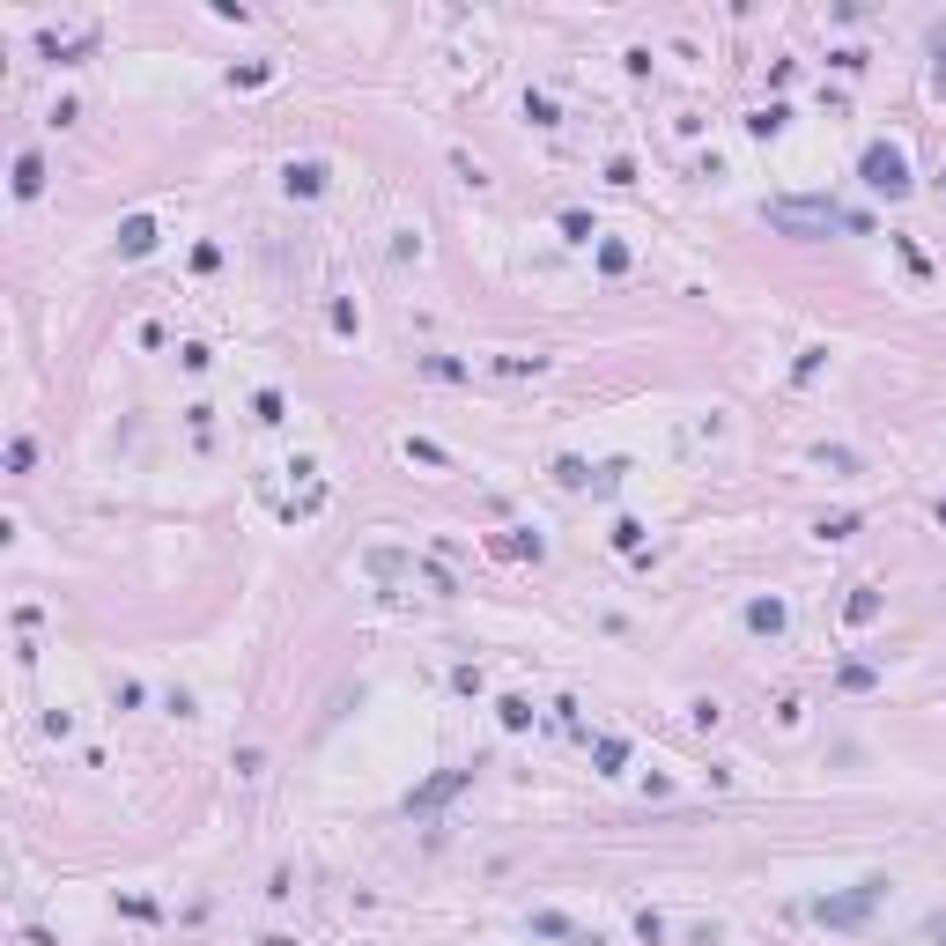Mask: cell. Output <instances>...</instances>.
I'll return each mask as SVG.
<instances>
[{"label": "cell", "instance_id": "4", "mask_svg": "<svg viewBox=\"0 0 946 946\" xmlns=\"http://www.w3.org/2000/svg\"><path fill=\"white\" fill-rule=\"evenodd\" d=\"M466 784H473V769H437L429 784H414V791H407V813H414V821H429V813H444Z\"/></svg>", "mask_w": 946, "mask_h": 946}, {"label": "cell", "instance_id": "30", "mask_svg": "<svg viewBox=\"0 0 946 946\" xmlns=\"http://www.w3.org/2000/svg\"><path fill=\"white\" fill-rule=\"evenodd\" d=\"M252 414H259V422H281V392H274V385L252 392Z\"/></svg>", "mask_w": 946, "mask_h": 946}, {"label": "cell", "instance_id": "6", "mask_svg": "<svg viewBox=\"0 0 946 946\" xmlns=\"http://www.w3.org/2000/svg\"><path fill=\"white\" fill-rule=\"evenodd\" d=\"M156 252V215H126L119 222V259H148Z\"/></svg>", "mask_w": 946, "mask_h": 946}, {"label": "cell", "instance_id": "28", "mask_svg": "<svg viewBox=\"0 0 946 946\" xmlns=\"http://www.w3.org/2000/svg\"><path fill=\"white\" fill-rule=\"evenodd\" d=\"M813 533H821V540H850V533H858V518H850V510H843V518H821V525H813Z\"/></svg>", "mask_w": 946, "mask_h": 946}, {"label": "cell", "instance_id": "23", "mask_svg": "<svg viewBox=\"0 0 946 946\" xmlns=\"http://www.w3.org/2000/svg\"><path fill=\"white\" fill-rule=\"evenodd\" d=\"M850 621H858V629H865V621H880V592H850V607H843Z\"/></svg>", "mask_w": 946, "mask_h": 946}, {"label": "cell", "instance_id": "21", "mask_svg": "<svg viewBox=\"0 0 946 946\" xmlns=\"http://www.w3.org/2000/svg\"><path fill=\"white\" fill-rule=\"evenodd\" d=\"M614 547H621V555H636V562H643V525H636V518H614Z\"/></svg>", "mask_w": 946, "mask_h": 946}, {"label": "cell", "instance_id": "1", "mask_svg": "<svg viewBox=\"0 0 946 946\" xmlns=\"http://www.w3.org/2000/svg\"><path fill=\"white\" fill-rule=\"evenodd\" d=\"M762 222L777 237H828V230H850V237H865L873 222L865 215H850V207H836L828 193H784V200H769L762 207Z\"/></svg>", "mask_w": 946, "mask_h": 946}, {"label": "cell", "instance_id": "10", "mask_svg": "<svg viewBox=\"0 0 946 946\" xmlns=\"http://www.w3.org/2000/svg\"><path fill=\"white\" fill-rule=\"evenodd\" d=\"M836 688H843V695H873V688H880V673L865 666V658H843V666H836Z\"/></svg>", "mask_w": 946, "mask_h": 946}, {"label": "cell", "instance_id": "8", "mask_svg": "<svg viewBox=\"0 0 946 946\" xmlns=\"http://www.w3.org/2000/svg\"><path fill=\"white\" fill-rule=\"evenodd\" d=\"M8 185H15V200H37V193H45V156H37V148H23Z\"/></svg>", "mask_w": 946, "mask_h": 946}, {"label": "cell", "instance_id": "20", "mask_svg": "<svg viewBox=\"0 0 946 946\" xmlns=\"http://www.w3.org/2000/svg\"><path fill=\"white\" fill-rule=\"evenodd\" d=\"M533 932H540V939H577V924L562 917V910H540V917H533Z\"/></svg>", "mask_w": 946, "mask_h": 946}, {"label": "cell", "instance_id": "12", "mask_svg": "<svg viewBox=\"0 0 946 946\" xmlns=\"http://www.w3.org/2000/svg\"><path fill=\"white\" fill-rule=\"evenodd\" d=\"M592 762H599V777H621V762H629V740H621V732H607V740L592 747Z\"/></svg>", "mask_w": 946, "mask_h": 946}, {"label": "cell", "instance_id": "25", "mask_svg": "<svg viewBox=\"0 0 946 946\" xmlns=\"http://www.w3.org/2000/svg\"><path fill=\"white\" fill-rule=\"evenodd\" d=\"M525 119H533V126H555L562 111H555V97H540V89H533V97H525Z\"/></svg>", "mask_w": 946, "mask_h": 946}, {"label": "cell", "instance_id": "15", "mask_svg": "<svg viewBox=\"0 0 946 946\" xmlns=\"http://www.w3.org/2000/svg\"><path fill=\"white\" fill-rule=\"evenodd\" d=\"M496 717H503V732H525V725H533V703H525V695H503Z\"/></svg>", "mask_w": 946, "mask_h": 946}, {"label": "cell", "instance_id": "14", "mask_svg": "<svg viewBox=\"0 0 946 946\" xmlns=\"http://www.w3.org/2000/svg\"><path fill=\"white\" fill-rule=\"evenodd\" d=\"M813 466H828L836 481H850V473H858V451H843V444H821V451H813Z\"/></svg>", "mask_w": 946, "mask_h": 946}, {"label": "cell", "instance_id": "18", "mask_svg": "<svg viewBox=\"0 0 946 946\" xmlns=\"http://www.w3.org/2000/svg\"><path fill=\"white\" fill-rule=\"evenodd\" d=\"M267 82H274V60H252V67L230 74V89H267Z\"/></svg>", "mask_w": 946, "mask_h": 946}, {"label": "cell", "instance_id": "35", "mask_svg": "<svg viewBox=\"0 0 946 946\" xmlns=\"http://www.w3.org/2000/svg\"><path fill=\"white\" fill-rule=\"evenodd\" d=\"M939 525H946V496H939Z\"/></svg>", "mask_w": 946, "mask_h": 946}, {"label": "cell", "instance_id": "7", "mask_svg": "<svg viewBox=\"0 0 946 946\" xmlns=\"http://www.w3.org/2000/svg\"><path fill=\"white\" fill-rule=\"evenodd\" d=\"M281 193H289V200H318V193H326V163H289V170H281Z\"/></svg>", "mask_w": 946, "mask_h": 946}, {"label": "cell", "instance_id": "3", "mask_svg": "<svg viewBox=\"0 0 946 946\" xmlns=\"http://www.w3.org/2000/svg\"><path fill=\"white\" fill-rule=\"evenodd\" d=\"M858 178L873 185V193H887V200H910V156H902L895 141H865V156H858Z\"/></svg>", "mask_w": 946, "mask_h": 946}, {"label": "cell", "instance_id": "19", "mask_svg": "<svg viewBox=\"0 0 946 946\" xmlns=\"http://www.w3.org/2000/svg\"><path fill=\"white\" fill-rule=\"evenodd\" d=\"M496 370H503V377H540L547 355H496Z\"/></svg>", "mask_w": 946, "mask_h": 946}, {"label": "cell", "instance_id": "31", "mask_svg": "<svg viewBox=\"0 0 946 946\" xmlns=\"http://www.w3.org/2000/svg\"><path fill=\"white\" fill-rule=\"evenodd\" d=\"M407 459H422V466H444V444H429V437H407Z\"/></svg>", "mask_w": 946, "mask_h": 946}, {"label": "cell", "instance_id": "2", "mask_svg": "<svg viewBox=\"0 0 946 946\" xmlns=\"http://www.w3.org/2000/svg\"><path fill=\"white\" fill-rule=\"evenodd\" d=\"M880 902H887V880L873 873V880L843 887V895H821V902H813V924H828V932H858V924L873 917Z\"/></svg>", "mask_w": 946, "mask_h": 946}, {"label": "cell", "instance_id": "24", "mask_svg": "<svg viewBox=\"0 0 946 946\" xmlns=\"http://www.w3.org/2000/svg\"><path fill=\"white\" fill-rule=\"evenodd\" d=\"M555 481L562 488H592V466H584V459H555Z\"/></svg>", "mask_w": 946, "mask_h": 946}, {"label": "cell", "instance_id": "26", "mask_svg": "<svg viewBox=\"0 0 946 946\" xmlns=\"http://www.w3.org/2000/svg\"><path fill=\"white\" fill-rule=\"evenodd\" d=\"M636 939L658 946V939H666V917H658V910H636Z\"/></svg>", "mask_w": 946, "mask_h": 946}, {"label": "cell", "instance_id": "33", "mask_svg": "<svg viewBox=\"0 0 946 946\" xmlns=\"http://www.w3.org/2000/svg\"><path fill=\"white\" fill-rule=\"evenodd\" d=\"M932 89H939V97H946V60H939V67H932Z\"/></svg>", "mask_w": 946, "mask_h": 946}, {"label": "cell", "instance_id": "9", "mask_svg": "<svg viewBox=\"0 0 946 946\" xmlns=\"http://www.w3.org/2000/svg\"><path fill=\"white\" fill-rule=\"evenodd\" d=\"M784 126H791V104H762V111H747V134H754V141H777Z\"/></svg>", "mask_w": 946, "mask_h": 946}, {"label": "cell", "instance_id": "5", "mask_svg": "<svg viewBox=\"0 0 946 946\" xmlns=\"http://www.w3.org/2000/svg\"><path fill=\"white\" fill-rule=\"evenodd\" d=\"M747 629H754V636H784V629H791V607H784L777 592H769V599H747Z\"/></svg>", "mask_w": 946, "mask_h": 946}, {"label": "cell", "instance_id": "13", "mask_svg": "<svg viewBox=\"0 0 946 946\" xmlns=\"http://www.w3.org/2000/svg\"><path fill=\"white\" fill-rule=\"evenodd\" d=\"M414 370H422V377H444V385H459V377H473V370L459 363V355H414Z\"/></svg>", "mask_w": 946, "mask_h": 946}, {"label": "cell", "instance_id": "32", "mask_svg": "<svg viewBox=\"0 0 946 946\" xmlns=\"http://www.w3.org/2000/svg\"><path fill=\"white\" fill-rule=\"evenodd\" d=\"M924 932H932V939L946 946V910H932V917H924Z\"/></svg>", "mask_w": 946, "mask_h": 946}, {"label": "cell", "instance_id": "22", "mask_svg": "<svg viewBox=\"0 0 946 946\" xmlns=\"http://www.w3.org/2000/svg\"><path fill=\"white\" fill-rule=\"evenodd\" d=\"M599 274H629V244H614V237H599Z\"/></svg>", "mask_w": 946, "mask_h": 946}, {"label": "cell", "instance_id": "29", "mask_svg": "<svg viewBox=\"0 0 946 946\" xmlns=\"http://www.w3.org/2000/svg\"><path fill=\"white\" fill-rule=\"evenodd\" d=\"M326 318H333V333H363V318H355V304H348V296H340V304H333Z\"/></svg>", "mask_w": 946, "mask_h": 946}, {"label": "cell", "instance_id": "16", "mask_svg": "<svg viewBox=\"0 0 946 946\" xmlns=\"http://www.w3.org/2000/svg\"><path fill=\"white\" fill-rule=\"evenodd\" d=\"M562 237H570V244H592L599 230H592V215H584V207H562Z\"/></svg>", "mask_w": 946, "mask_h": 946}, {"label": "cell", "instance_id": "11", "mask_svg": "<svg viewBox=\"0 0 946 946\" xmlns=\"http://www.w3.org/2000/svg\"><path fill=\"white\" fill-rule=\"evenodd\" d=\"M363 570H370V577H400V570H414V555H400V547H370Z\"/></svg>", "mask_w": 946, "mask_h": 946}, {"label": "cell", "instance_id": "34", "mask_svg": "<svg viewBox=\"0 0 946 946\" xmlns=\"http://www.w3.org/2000/svg\"><path fill=\"white\" fill-rule=\"evenodd\" d=\"M259 946H296V939H289V932H274V939H259Z\"/></svg>", "mask_w": 946, "mask_h": 946}, {"label": "cell", "instance_id": "17", "mask_svg": "<svg viewBox=\"0 0 946 946\" xmlns=\"http://www.w3.org/2000/svg\"><path fill=\"white\" fill-rule=\"evenodd\" d=\"M821 363H828V348H799V363H791V385H813V377H821Z\"/></svg>", "mask_w": 946, "mask_h": 946}, {"label": "cell", "instance_id": "27", "mask_svg": "<svg viewBox=\"0 0 946 946\" xmlns=\"http://www.w3.org/2000/svg\"><path fill=\"white\" fill-rule=\"evenodd\" d=\"M30 466H37V444L15 437V444H8V473H30Z\"/></svg>", "mask_w": 946, "mask_h": 946}]
</instances>
